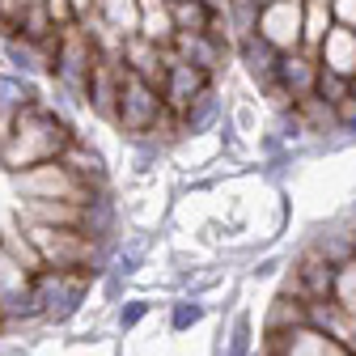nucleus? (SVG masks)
<instances>
[{"label": "nucleus", "instance_id": "7c9ffc66", "mask_svg": "<svg viewBox=\"0 0 356 356\" xmlns=\"http://www.w3.org/2000/svg\"><path fill=\"white\" fill-rule=\"evenodd\" d=\"M68 5H72L76 22H89V13H94V0H68Z\"/></svg>", "mask_w": 356, "mask_h": 356}, {"label": "nucleus", "instance_id": "4be33fe9", "mask_svg": "<svg viewBox=\"0 0 356 356\" xmlns=\"http://www.w3.org/2000/svg\"><path fill=\"white\" fill-rule=\"evenodd\" d=\"M220 17H225V26H229L234 42L259 30V5H254V0H225V9H220Z\"/></svg>", "mask_w": 356, "mask_h": 356}, {"label": "nucleus", "instance_id": "9d476101", "mask_svg": "<svg viewBox=\"0 0 356 356\" xmlns=\"http://www.w3.org/2000/svg\"><path fill=\"white\" fill-rule=\"evenodd\" d=\"M314 60H318L323 72H335V76L352 81L356 76V34L343 30V26H331L327 38L314 47Z\"/></svg>", "mask_w": 356, "mask_h": 356}, {"label": "nucleus", "instance_id": "4468645a", "mask_svg": "<svg viewBox=\"0 0 356 356\" xmlns=\"http://www.w3.org/2000/svg\"><path fill=\"white\" fill-rule=\"evenodd\" d=\"M234 47H238V60L246 64V72H250V81H254L259 89H272V85H276L280 51L272 47V42H263L259 34H246V38H238V42H234Z\"/></svg>", "mask_w": 356, "mask_h": 356}, {"label": "nucleus", "instance_id": "aec40b11", "mask_svg": "<svg viewBox=\"0 0 356 356\" xmlns=\"http://www.w3.org/2000/svg\"><path fill=\"white\" fill-rule=\"evenodd\" d=\"M331 26H335L331 22V5H323V0H301V51H314L327 38Z\"/></svg>", "mask_w": 356, "mask_h": 356}, {"label": "nucleus", "instance_id": "a211bd4d", "mask_svg": "<svg viewBox=\"0 0 356 356\" xmlns=\"http://www.w3.org/2000/svg\"><path fill=\"white\" fill-rule=\"evenodd\" d=\"M297 327H305V297L280 293L272 301V314H267V339H280V335H289Z\"/></svg>", "mask_w": 356, "mask_h": 356}, {"label": "nucleus", "instance_id": "423d86ee", "mask_svg": "<svg viewBox=\"0 0 356 356\" xmlns=\"http://www.w3.org/2000/svg\"><path fill=\"white\" fill-rule=\"evenodd\" d=\"M178 64H191L195 72H204L208 81L220 72V64H225L229 56V34L220 30H208V34H174V42L165 47Z\"/></svg>", "mask_w": 356, "mask_h": 356}, {"label": "nucleus", "instance_id": "20e7f679", "mask_svg": "<svg viewBox=\"0 0 356 356\" xmlns=\"http://www.w3.org/2000/svg\"><path fill=\"white\" fill-rule=\"evenodd\" d=\"M165 115V102H161V94L153 85H145L140 76H131V72H123V81H119V94H115V123L127 131V136H136V140H145L149 131L157 127V119Z\"/></svg>", "mask_w": 356, "mask_h": 356}, {"label": "nucleus", "instance_id": "ddd939ff", "mask_svg": "<svg viewBox=\"0 0 356 356\" xmlns=\"http://www.w3.org/2000/svg\"><path fill=\"white\" fill-rule=\"evenodd\" d=\"M331 293H335V267L314 246H309L301 254V263H297V297H305V301H331Z\"/></svg>", "mask_w": 356, "mask_h": 356}, {"label": "nucleus", "instance_id": "72a5a7b5", "mask_svg": "<svg viewBox=\"0 0 356 356\" xmlns=\"http://www.w3.org/2000/svg\"><path fill=\"white\" fill-rule=\"evenodd\" d=\"M26 5H38V0H26Z\"/></svg>", "mask_w": 356, "mask_h": 356}, {"label": "nucleus", "instance_id": "bb28decb", "mask_svg": "<svg viewBox=\"0 0 356 356\" xmlns=\"http://www.w3.org/2000/svg\"><path fill=\"white\" fill-rule=\"evenodd\" d=\"M149 309H153V301H149V297H127V301H119V309H115V323H119V331L140 327V323L149 318Z\"/></svg>", "mask_w": 356, "mask_h": 356}, {"label": "nucleus", "instance_id": "cd10ccee", "mask_svg": "<svg viewBox=\"0 0 356 356\" xmlns=\"http://www.w3.org/2000/svg\"><path fill=\"white\" fill-rule=\"evenodd\" d=\"M250 348H254V339H250V314H238L234 331H229V343H225L220 356H250Z\"/></svg>", "mask_w": 356, "mask_h": 356}, {"label": "nucleus", "instance_id": "393cba45", "mask_svg": "<svg viewBox=\"0 0 356 356\" xmlns=\"http://www.w3.org/2000/svg\"><path fill=\"white\" fill-rule=\"evenodd\" d=\"M314 98L327 102V106H335V111L352 106V98H348V81L335 76V72H323V68H318V81H314Z\"/></svg>", "mask_w": 356, "mask_h": 356}, {"label": "nucleus", "instance_id": "412c9836", "mask_svg": "<svg viewBox=\"0 0 356 356\" xmlns=\"http://www.w3.org/2000/svg\"><path fill=\"white\" fill-rule=\"evenodd\" d=\"M5 56H9V64L17 68V76L47 72V68H51V56L42 51V47H34V42H26V38H5Z\"/></svg>", "mask_w": 356, "mask_h": 356}, {"label": "nucleus", "instance_id": "5701e85b", "mask_svg": "<svg viewBox=\"0 0 356 356\" xmlns=\"http://www.w3.org/2000/svg\"><path fill=\"white\" fill-rule=\"evenodd\" d=\"M145 254H149V242H145V238L123 242V246H119V254H115V263H111V280H115V284H119V280H131V276L140 272Z\"/></svg>", "mask_w": 356, "mask_h": 356}, {"label": "nucleus", "instance_id": "6e6552de", "mask_svg": "<svg viewBox=\"0 0 356 356\" xmlns=\"http://www.w3.org/2000/svg\"><path fill=\"white\" fill-rule=\"evenodd\" d=\"M212 81L204 76V72H195L191 64H178L170 51H165V81H161V102H165V111L170 115H183L204 89H208Z\"/></svg>", "mask_w": 356, "mask_h": 356}, {"label": "nucleus", "instance_id": "2f4dec72", "mask_svg": "<svg viewBox=\"0 0 356 356\" xmlns=\"http://www.w3.org/2000/svg\"><path fill=\"white\" fill-rule=\"evenodd\" d=\"M348 98H352V106H356V76L348 81Z\"/></svg>", "mask_w": 356, "mask_h": 356}, {"label": "nucleus", "instance_id": "dca6fc26", "mask_svg": "<svg viewBox=\"0 0 356 356\" xmlns=\"http://www.w3.org/2000/svg\"><path fill=\"white\" fill-rule=\"evenodd\" d=\"M94 17L102 22V30L115 34V42H123L140 26V5L136 0H94Z\"/></svg>", "mask_w": 356, "mask_h": 356}, {"label": "nucleus", "instance_id": "473e14b6", "mask_svg": "<svg viewBox=\"0 0 356 356\" xmlns=\"http://www.w3.org/2000/svg\"><path fill=\"white\" fill-rule=\"evenodd\" d=\"M254 5H259V9H263V5H276V0H254Z\"/></svg>", "mask_w": 356, "mask_h": 356}, {"label": "nucleus", "instance_id": "0eeeda50", "mask_svg": "<svg viewBox=\"0 0 356 356\" xmlns=\"http://www.w3.org/2000/svg\"><path fill=\"white\" fill-rule=\"evenodd\" d=\"M263 42L284 56V51H301V0H276V5L259 9V30Z\"/></svg>", "mask_w": 356, "mask_h": 356}, {"label": "nucleus", "instance_id": "7ed1b4c3", "mask_svg": "<svg viewBox=\"0 0 356 356\" xmlns=\"http://www.w3.org/2000/svg\"><path fill=\"white\" fill-rule=\"evenodd\" d=\"M89 280L85 272H56V267H42L30 276L34 301H38V318L42 323H68L89 297Z\"/></svg>", "mask_w": 356, "mask_h": 356}, {"label": "nucleus", "instance_id": "1a4fd4ad", "mask_svg": "<svg viewBox=\"0 0 356 356\" xmlns=\"http://www.w3.org/2000/svg\"><path fill=\"white\" fill-rule=\"evenodd\" d=\"M314 81H318V60L314 51H284L276 64V89L297 106L301 98L314 94Z\"/></svg>", "mask_w": 356, "mask_h": 356}, {"label": "nucleus", "instance_id": "a878e982", "mask_svg": "<svg viewBox=\"0 0 356 356\" xmlns=\"http://www.w3.org/2000/svg\"><path fill=\"white\" fill-rule=\"evenodd\" d=\"M200 318H204V301H200V297H178V301L170 305V331H174V335L191 331Z\"/></svg>", "mask_w": 356, "mask_h": 356}, {"label": "nucleus", "instance_id": "2eb2a0df", "mask_svg": "<svg viewBox=\"0 0 356 356\" xmlns=\"http://www.w3.org/2000/svg\"><path fill=\"white\" fill-rule=\"evenodd\" d=\"M140 5V26H136V34L145 38V42H153V47H170L174 42V13H170V0H136Z\"/></svg>", "mask_w": 356, "mask_h": 356}, {"label": "nucleus", "instance_id": "c756f323", "mask_svg": "<svg viewBox=\"0 0 356 356\" xmlns=\"http://www.w3.org/2000/svg\"><path fill=\"white\" fill-rule=\"evenodd\" d=\"M331 22L356 34V0H331Z\"/></svg>", "mask_w": 356, "mask_h": 356}, {"label": "nucleus", "instance_id": "9b49d317", "mask_svg": "<svg viewBox=\"0 0 356 356\" xmlns=\"http://www.w3.org/2000/svg\"><path fill=\"white\" fill-rule=\"evenodd\" d=\"M115 200H111V191H94V195H85L81 204H76V234H85L89 242H111V234H115Z\"/></svg>", "mask_w": 356, "mask_h": 356}, {"label": "nucleus", "instance_id": "c85d7f7f", "mask_svg": "<svg viewBox=\"0 0 356 356\" xmlns=\"http://www.w3.org/2000/svg\"><path fill=\"white\" fill-rule=\"evenodd\" d=\"M26 9H30L26 0H0V34L13 38L17 26H22V13H26Z\"/></svg>", "mask_w": 356, "mask_h": 356}, {"label": "nucleus", "instance_id": "b1692460", "mask_svg": "<svg viewBox=\"0 0 356 356\" xmlns=\"http://www.w3.org/2000/svg\"><path fill=\"white\" fill-rule=\"evenodd\" d=\"M331 301L343 309V314L356 318V259H348V263L335 267V293H331Z\"/></svg>", "mask_w": 356, "mask_h": 356}, {"label": "nucleus", "instance_id": "f8f14e48", "mask_svg": "<svg viewBox=\"0 0 356 356\" xmlns=\"http://www.w3.org/2000/svg\"><path fill=\"white\" fill-rule=\"evenodd\" d=\"M267 356H352V352L309 327H297L280 339H267Z\"/></svg>", "mask_w": 356, "mask_h": 356}, {"label": "nucleus", "instance_id": "39448f33", "mask_svg": "<svg viewBox=\"0 0 356 356\" xmlns=\"http://www.w3.org/2000/svg\"><path fill=\"white\" fill-rule=\"evenodd\" d=\"M13 187H17L22 204H34V200H64V204H81V200H85L81 183L68 174V165H64V161H47V165H34V170L13 174Z\"/></svg>", "mask_w": 356, "mask_h": 356}, {"label": "nucleus", "instance_id": "f704fd0d", "mask_svg": "<svg viewBox=\"0 0 356 356\" xmlns=\"http://www.w3.org/2000/svg\"><path fill=\"white\" fill-rule=\"evenodd\" d=\"M352 238H356V234H352Z\"/></svg>", "mask_w": 356, "mask_h": 356}, {"label": "nucleus", "instance_id": "f3484780", "mask_svg": "<svg viewBox=\"0 0 356 356\" xmlns=\"http://www.w3.org/2000/svg\"><path fill=\"white\" fill-rule=\"evenodd\" d=\"M170 13H174V30L178 34H208V30L225 26V17H220L212 5H204V0H174Z\"/></svg>", "mask_w": 356, "mask_h": 356}, {"label": "nucleus", "instance_id": "6ab92c4d", "mask_svg": "<svg viewBox=\"0 0 356 356\" xmlns=\"http://www.w3.org/2000/svg\"><path fill=\"white\" fill-rule=\"evenodd\" d=\"M216 119H220V94L208 85L204 94H200L183 115H178V127H183V136H200V131H208Z\"/></svg>", "mask_w": 356, "mask_h": 356}, {"label": "nucleus", "instance_id": "f257e3e1", "mask_svg": "<svg viewBox=\"0 0 356 356\" xmlns=\"http://www.w3.org/2000/svg\"><path fill=\"white\" fill-rule=\"evenodd\" d=\"M72 140H76V131L64 123V115H56L47 102L38 98L34 106H26L9 123V136H5V145H0V165H5L9 174H22V170H34V165L60 161Z\"/></svg>", "mask_w": 356, "mask_h": 356}, {"label": "nucleus", "instance_id": "f03ea898", "mask_svg": "<svg viewBox=\"0 0 356 356\" xmlns=\"http://www.w3.org/2000/svg\"><path fill=\"white\" fill-rule=\"evenodd\" d=\"M102 47H98V30H89V22H72L64 30H56V51H51V76L60 81V89L68 98L85 102L89 89V72H94Z\"/></svg>", "mask_w": 356, "mask_h": 356}]
</instances>
